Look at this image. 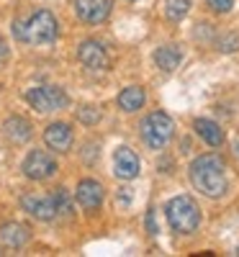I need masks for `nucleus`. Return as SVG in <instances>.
Returning <instances> with one entry per match:
<instances>
[{
    "mask_svg": "<svg viewBox=\"0 0 239 257\" xmlns=\"http://www.w3.org/2000/svg\"><path fill=\"white\" fill-rule=\"evenodd\" d=\"M190 183L193 188L203 193L206 198H221L229 180H226V162L219 155H201L190 162Z\"/></svg>",
    "mask_w": 239,
    "mask_h": 257,
    "instance_id": "nucleus-1",
    "label": "nucleus"
},
{
    "mask_svg": "<svg viewBox=\"0 0 239 257\" xmlns=\"http://www.w3.org/2000/svg\"><path fill=\"white\" fill-rule=\"evenodd\" d=\"M59 34V26H57V18L52 11L47 8H39L34 11L26 21H16L13 24V36L24 44H31V47H47L57 39Z\"/></svg>",
    "mask_w": 239,
    "mask_h": 257,
    "instance_id": "nucleus-2",
    "label": "nucleus"
},
{
    "mask_svg": "<svg viewBox=\"0 0 239 257\" xmlns=\"http://www.w3.org/2000/svg\"><path fill=\"white\" fill-rule=\"evenodd\" d=\"M165 213H167L172 231H178V234H193L201 224V208L195 206L190 196H178V198L167 201Z\"/></svg>",
    "mask_w": 239,
    "mask_h": 257,
    "instance_id": "nucleus-3",
    "label": "nucleus"
},
{
    "mask_svg": "<svg viewBox=\"0 0 239 257\" xmlns=\"http://www.w3.org/2000/svg\"><path fill=\"white\" fill-rule=\"evenodd\" d=\"M139 134H142V139L149 149H162L172 139V134H175V123H172V118L167 113L155 111L142 121Z\"/></svg>",
    "mask_w": 239,
    "mask_h": 257,
    "instance_id": "nucleus-4",
    "label": "nucleus"
},
{
    "mask_svg": "<svg viewBox=\"0 0 239 257\" xmlns=\"http://www.w3.org/2000/svg\"><path fill=\"white\" fill-rule=\"evenodd\" d=\"M26 103L39 113H52V111H62L70 105V95L64 93L57 85H39V88L26 90Z\"/></svg>",
    "mask_w": 239,
    "mask_h": 257,
    "instance_id": "nucleus-5",
    "label": "nucleus"
},
{
    "mask_svg": "<svg viewBox=\"0 0 239 257\" xmlns=\"http://www.w3.org/2000/svg\"><path fill=\"white\" fill-rule=\"evenodd\" d=\"M21 170H24V175L31 178V180H49L59 170V165L49 152H44V149H31L24 160V165H21Z\"/></svg>",
    "mask_w": 239,
    "mask_h": 257,
    "instance_id": "nucleus-6",
    "label": "nucleus"
},
{
    "mask_svg": "<svg viewBox=\"0 0 239 257\" xmlns=\"http://www.w3.org/2000/svg\"><path fill=\"white\" fill-rule=\"evenodd\" d=\"M75 13L82 24L88 26H98L103 21L111 16L113 11V0H75Z\"/></svg>",
    "mask_w": 239,
    "mask_h": 257,
    "instance_id": "nucleus-7",
    "label": "nucleus"
},
{
    "mask_svg": "<svg viewBox=\"0 0 239 257\" xmlns=\"http://www.w3.org/2000/svg\"><path fill=\"white\" fill-rule=\"evenodd\" d=\"M21 206H24L26 213H31L39 221H54L57 219V208H54V198L49 196H39V193H26L21 198Z\"/></svg>",
    "mask_w": 239,
    "mask_h": 257,
    "instance_id": "nucleus-8",
    "label": "nucleus"
},
{
    "mask_svg": "<svg viewBox=\"0 0 239 257\" xmlns=\"http://www.w3.org/2000/svg\"><path fill=\"white\" fill-rule=\"evenodd\" d=\"M77 59L85 64L88 70H108V52L100 41L95 39H85L82 44L77 47Z\"/></svg>",
    "mask_w": 239,
    "mask_h": 257,
    "instance_id": "nucleus-9",
    "label": "nucleus"
},
{
    "mask_svg": "<svg viewBox=\"0 0 239 257\" xmlns=\"http://www.w3.org/2000/svg\"><path fill=\"white\" fill-rule=\"evenodd\" d=\"M139 170H142V162L137 157L134 149H129V147H118L116 152H113V173L116 178L121 180H134L139 175Z\"/></svg>",
    "mask_w": 239,
    "mask_h": 257,
    "instance_id": "nucleus-10",
    "label": "nucleus"
},
{
    "mask_svg": "<svg viewBox=\"0 0 239 257\" xmlns=\"http://www.w3.org/2000/svg\"><path fill=\"white\" fill-rule=\"evenodd\" d=\"M75 198H77V203H80L85 211H98V208L103 206L105 193H103V185H100L98 180L85 178V180H80V183H77Z\"/></svg>",
    "mask_w": 239,
    "mask_h": 257,
    "instance_id": "nucleus-11",
    "label": "nucleus"
},
{
    "mask_svg": "<svg viewBox=\"0 0 239 257\" xmlns=\"http://www.w3.org/2000/svg\"><path fill=\"white\" fill-rule=\"evenodd\" d=\"M44 142L54 152H70L72 147V126L64 121H54L44 128Z\"/></svg>",
    "mask_w": 239,
    "mask_h": 257,
    "instance_id": "nucleus-12",
    "label": "nucleus"
},
{
    "mask_svg": "<svg viewBox=\"0 0 239 257\" xmlns=\"http://www.w3.org/2000/svg\"><path fill=\"white\" fill-rule=\"evenodd\" d=\"M0 239H3L6 247L18 249L31 239V229L26 224H21V221H6L3 226H0Z\"/></svg>",
    "mask_w": 239,
    "mask_h": 257,
    "instance_id": "nucleus-13",
    "label": "nucleus"
},
{
    "mask_svg": "<svg viewBox=\"0 0 239 257\" xmlns=\"http://www.w3.org/2000/svg\"><path fill=\"white\" fill-rule=\"evenodd\" d=\"M3 134L13 142V144H24V142H29L31 139V123L26 121V118H21V116H11V118H6V123H3Z\"/></svg>",
    "mask_w": 239,
    "mask_h": 257,
    "instance_id": "nucleus-14",
    "label": "nucleus"
},
{
    "mask_svg": "<svg viewBox=\"0 0 239 257\" xmlns=\"http://www.w3.org/2000/svg\"><path fill=\"white\" fill-rule=\"evenodd\" d=\"M193 128H195V134H198L206 144H211V147H221L224 144V132H221V126L216 121H211V118H195Z\"/></svg>",
    "mask_w": 239,
    "mask_h": 257,
    "instance_id": "nucleus-15",
    "label": "nucleus"
},
{
    "mask_svg": "<svg viewBox=\"0 0 239 257\" xmlns=\"http://www.w3.org/2000/svg\"><path fill=\"white\" fill-rule=\"evenodd\" d=\"M144 100H147V93L139 88V85H129V88H124L118 93V105H121V111H126V113L139 111L144 105Z\"/></svg>",
    "mask_w": 239,
    "mask_h": 257,
    "instance_id": "nucleus-16",
    "label": "nucleus"
},
{
    "mask_svg": "<svg viewBox=\"0 0 239 257\" xmlns=\"http://www.w3.org/2000/svg\"><path fill=\"white\" fill-rule=\"evenodd\" d=\"M180 62H183V52H180L178 47H172V44L160 47V49L155 52V64H157L160 70H165V72H172Z\"/></svg>",
    "mask_w": 239,
    "mask_h": 257,
    "instance_id": "nucleus-17",
    "label": "nucleus"
},
{
    "mask_svg": "<svg viewBox=\"0 0 239 257\" xmlns=\"http://www.w3.org/2000/svg\"><path fill=\"white\" fill-rule=\"evenodd\" d=\"M52 198H54L57 216H72V198H70L67 188H57V190L52 193Z\"/></svg>",
    "mask_w": 239,
    "mask_h": 257,
    "instance_id": "nucleus-18",
    "label": "nucleus"
},
{
    "mask_svg": "<svg viewBox=\"0 0 239 257\" xmlns=\"http://www.w3.org/2000/svg\"><path fill=\"white\" fill-rule=\"evenodd\" d=\"M188 11H190V0H167V6H165L167 21H180L185 18Z\"/></svg>",
    "mask_w": 239,
    "mask_h": 257,
    "instance_id": "nucleus-19",
    "label": "nucleus"
},
{
    "mask_svg": "<svg viewBox=\"0 0 239 257\" xmlns=\"http://www.w3.org/2000/svg\"><path fill=\"white\" fill-rule=\"evenodd\" d=\"M77 118H80L82 123L93 126V123H98V121H100V111L95 108V105H82V108L77 111Z\"/></svg>",
    "mask_w": 239,
    "mask_h": 257,
    "instance_id": "nucleus-20",
    "label": "nucleus"
},
{
    "mask_svg": "<svg viewBox=\"0 0 239 257\" xmlns=\"http://www.w3.org/2000/svg\"><path fill=\"white\" fill-rule=\"evenodd\" d=\"M216 47L221 52H236L239 49V34H229V36H221L216 41Z\"/></svg>",
    "mask_w": 239,
    "mask_h": 257,
    "instance_id": "nucleus-21",
    "label": "nucleus"
},
{
    "mask_svg": "<svg viewBox=\"0 0 239 257\" xmlns=\"http://www.w3.org/2000/svg\"><path fill=\"white\" fill-rule=\"evenodd\" d=\"M206 3L213 13H229L234 8V0H206Z\"/></svg>",
    "mask_w": 239,
    "mask_h": 257,
    "instance_id": "nucleus-22",
    "label": "nucleus"
},
{
    "mask_svg": "<svg viewBox=\"0 0 239 257\" xmlns=\"http://www.w3.org/2000/svg\"><path fill=\"white\" fill-rule=\"evenodd\" d=\"M147 231H149V234H157V231H160V226H157V213H155V208H149V211H147Z\"/></svg>",
    "mask_w": 239,
    "mask_h": 257,
    "instance_id": "nucleus-23",
    "label": "nucleus"
},
{
    "mask_svg": "<svg viewBox=\"0 0 239 257\" xmlns=\"http://www.w3.org/2000/svg\"><path fill=\"white\" fill-rule=\"evenodd\" d=\"M8 57H11V52H8V44H6V39L0 36V67L8 62Z\"/></svg>",
    "mask_w": 239,
    "mask_h": 257,
    "instance_id": "nucleus-24",
    "label": "nucleus"
},
{
    "mask_svg": "<svg viewBox=\"0 0 239 257\" xmlns=\"http://www.w3.org/2000/svg\"><path fill=\"white\" fill-rule=\"evenodd\" d=\"M236 254H239V249H236Z\"/></svg>",
    "mask_w": 239,
    "mask_h": 257,
    "instance_id": "nucleus-25",
    "label": "nucleus"
}]
</instances>
